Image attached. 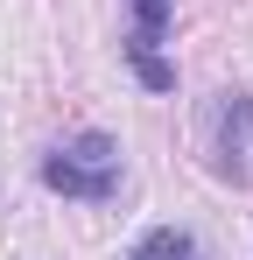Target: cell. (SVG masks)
<instances>
[{"mask_svg": "<svg viewBox=\"0 0 253 260\" xmlns=\"http://www.w3.org/2000/svg\"><path fill=\"white\" fill-rule=\"evenodd\" d=\"M42 183H49L56 197H71V204H106V197L120 190V141L99 134V127L56 141V148L42 155Z\"/></svg>", "mask_w": 253, "mask_h": 260, "instance_id": "1", "label": "cell"}, {"mask_svg": "<svg viewBox=\"0 0 253 260\" xmlns=\"http://www.w3.org/2000/svg\"><path fill=\"white\" fill-rule=\"evenodd\" d=\"M246 155H253V91H225L218 99V176L253 183Z\"/></svg>", "mask_w": 253, "mask_h": 260, "instance_id": "2", "label": "cell"}, {"mask_svg": "<svg viewBox=\"0 0 253 260\" xmlns=\"http://www.w3.org/2000/svg\"><path fill=\"white\" fill-rule=\"evenodd\" d=\"M162 28H169V0H134V36H126V56H134V71H141V85H148V91H169V85H176V71L155 56Z\"/></svg>", "mask_w": 253, "mask_h": 260, "instance_id": "3", "label": "cell"}, {"mask_svg": "<svg viewBox=\"0 0 253 260\" xmlns=\"http://www.w3.org/2000/svg\"><path fill=\"white\" fill-rule=\"evenodd\" d=\"M126 260H204V246H197L190 232H176V225H155V232L134 239V253H126Z\"/></svg>", "mask_w": 253, "mask_h": 260, "instance_id": "4", "label": "cell"}]
</instances>
